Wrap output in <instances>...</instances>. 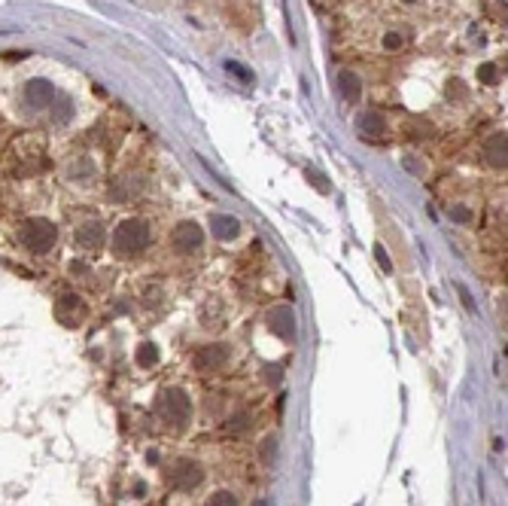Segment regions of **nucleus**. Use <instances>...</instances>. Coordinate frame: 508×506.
Here are the masks:
<instances>
[{
    "instance_id": "obj_29",
    "label": "nucleus",
    "mask_w": 508,
    "mask_h": 506,
    "mask_svg": "<svg viewBox=\"0 0 508 506\" xmlns=\"http://www.w3.org/2000/svg\"><path fill=\"white\" fill-rule=\"evenodd\" d=\"M405 4H417V0H405Z\"/></svg>"
},
{
    "instance_id": "obj_2",
    "label": "nucleus",
    "mask_w": 508,
    "mask_h": 506,
    "mask_svg": "<svg viewBox=\"0 0 508 506\" xmlns=\"http://www.w3.org/2000/svg\"><path fill=\"white\" fill-rule=\"evenodd\" d=\"M149 238L152 235H149V226L144 220H137V217L122 220L113 232V253L119 259H131L149 247Z\"/></svg>"
},
{
    "instance_id": "obj_16",
    "label": "nucleus",
    "mask_w": 508,
    "mask_h": 506,
    "mask_svg": "<svg viewBox=\"0 0 508 506\" xmlns=\"http://www.w3.org/2000/svg\"><path fill=\"white\" fill-rule=\"evenodd\" d=\"M156 363H158V348L152 345V342H144V345L137 348V366L149 369V366H156Z\"/></svg>"
},
{
    "instance_id": "obj_10",
    "label": "nucleus",
    "mask_w": 508,
    "mask_h": 506,
    "mask_svg": "<svg viewBox=\"0 0 508 506\" xmlns=\"http://www.w3.org/2000/svg\"><path fill=\"white\" fill-rule=\"evenodd\" d=\"M268 323H271V330H274V336H280V339H287V342H296V317H292V311L289 308H274L271 315H268Z\"/></svg>"
},
{
    "instance_id": "obj_11",
    "label": "nucleus",
    "mask_w": 508,
    "mask_h": 506,
    "mask_svg": "<svg viewBox=\"0 0 508 506\" xmlns=\"http://www.w3.org/2000/svg\"><path fill=\"white\" fill-rule=\"evenodd\" d=\"M505 153H508V137H505V131H496V135L487 137V144H484V159H487V165H493V168H505Z\"/></svg>"
},
{
    "instance_id": "obj_9",
    "label": "nucleus",
    "mask_w": 508,
    "mask_h": 506,
    "mask_svg": "<svg viewBox=\"0 0 508 506\" xmlns=\"http://www.w3.org/2000/svg\"><path fill=\"white\" fill-rule=\"evenodd\" d=\"M226 360H229V348L226 345H204L195 354V369L210 372V369L226 366Z\"/></svg>"
},
{
    "instance_id": "obj_15",
    "label": "nucleus",
    "mask_w": 508,
    "mask_h": 506,
    "mask_svg": "<svg viewBox=\"0 0 508 506\" xmlns=\"http://www.w3.org/2000/svg\"><path fill=\"white\" fill-rule=\"evenodd\" d=\"M357 128L362 131L365 137H378L387 131V123H383V116L378 113V110H365V113L357 119Z\"/></svg>"
},
{
    "instance_id": "obj_1",
    "label": "nucleus",
    "mask_w": 508,
    "mask_h": 506,
    "mask_svg": "<svg viewBox=\"0 0 508 506\" xmlns=\"http://www.w3.org/2000/svg\"><path fill=\"white\" fill-rule=\"evenodd\" d=\"M152 412H156V418L165 424L168 430H186L189 427V415H192V400L189 393L183 388H165L158 390L156 403H152Z\"/></svg>"
},
{
    "instance_id": "obj_14",
    "label": "nucleus",
    "mask_w": 508,
    "mask_h": 506,
    "mask_svg": "<svg viewBox=\"0 0 508 506\" xmlns=\"http://www.w3.org/2000/svg\"><path fill=\"white\" fill-rule=\"evenodd\" d=\"M140 189H144L140 177H122V180H116V184L110 186V198L113 201H131Z\"/></svg>"
},
{
    "instance_id": "obj_3",
    "label": "nucleus",
    "mask_w": 508,
    "mask_h": 506,
    "mask_svg": "<svg viewBox=\"0 0 508 506\" xmlns=\"http://www.w3.org/2000/svg\"><path fill=\"white\" fill-rule=\"evenodd\" d=\"M55 241H58V229L49 220L34 217V220H28L22 226V244L30 253H49L55 247Z\"/></svg>"
},
{
    "instance_id": "obj_22",
    "label": "nucleus",
    "mask_w": 508,
    "mask_h": 506,
    "mask_svg": "<svg viewBox=\"0 0 508 506\" xmlns=\"http://www.w3.org/2000/svg\"><path fill=\"white\" fill-rule=\"evenodd\" d=\"M67 269H70V275H76V278H79V275H88V271H91L88 262H83V259H74Z\"/></svg>"
},
{
    "instance_id": "obj_13",
    "label": "nucleus",
    "mask_w": 508,
    "mask_h": 506,
    "mask_svg": "<svg viewBox=\"0 0 508 506\" xmlns=\"http://www.w3.org/2000/svg\"><path fill=\"white\" fill-rule=\"evenodd\" d=\"M338 92H341V98L347 101V104H357V101H359L362 83H359V77L353 74V70H341V74H338Z\"/></svg>"
},
{
    "instance_id": "obj_7",
    "label": "nucleus",
    "mask_w": 508,
    "mask_h": 506,
    "mask_svg": "<svg viewBox=\"0 0 508 506\" xmlns=\"http://www.w3.org/2000/svg\"><path fill=\"white\" fill-rule=\"evenodd\" d=\"M201 244H204V229H201L198 223L183 220L180 226L174 229V247L180 253H192V250H198Z\"/></svg>"
},
{
    "instance_id": "obj_5",
    "label": "nucleus",
    "mask_w": 508,
    "mask_h": 506,
    "mask_svg": "<svg viewBox=\"0 0 508 506\" xmlns=\"http://www.w3.org/2000/svg\"><path fill=\"white\" fill-rule=\"evenodd\" d=\"M86 315H88V308H86V302L79 299L76 293H67V296H61L58 305H55V317L64 323V327H79Z\"/></svg>"
},
{
    "instance_id": "obj_19",
    "label": "nucleus",
    "mask_w": 508,
    "mask_h": 506,
    "mask_svg": "<svg viewBox=\"0 0 508 506\" xmlns=\"http://www.w3.org/2000/svg\"><path fill=\"white\" fill-rule=\"evenodd\" d=\"M204 506H238V500H235V494H229V491H217Z\"/></svg>"
},
{
    "instance_id": "obj_17",
    "label": "nucleus",
    "mask_w": 508,
    "mask_h": 506,
    "mask_svg": "<svg viewBox=\"0 0 508 506\" xmlns=\"http://www.w3.org/2000/svg\"><path fill=\"white\" fill-rule=\"evenodd\" d=\"M52 107H55V110H52V119H55V123H67V119L74 116V101H70V98H58V95H55Z\"/></svg>"
},
{
    "instance_id": "obj_25",
    "label": "nucleus",
    "mask_w": 508,
    "mask_h": 506,
    "mask_svg": "<svg viewBox=\"0 0 508 506\" xmlns=\"http://www.w3.org/2000/svg\"><path fill=\"white\" fill-rule=\"evenodd\" d=\"M460 296H463V302H466V308L469 311H475V302H472V293L466 290V287H460Z\"/></svg>"
},
{
    "instance_id": "obj_18",
    "label": "nucleus",
    "mask_w": 508,
    "mask_h": 506,
    "mask_svg": "<svg viewBox=\"0 0 508 506\" xmlns=\"http://www.w3.org/2000/svg\"><path fill=\"white\" fill-rule=\"evenodd\" d=\"M478 79H481V83H487V86H493L496 79H500V67H496L493 62H484L478 67Z\"/></svg>"
},
{
    "instance_id": "obj_28",
    "label": "nucleus",
    "mask_w": 508,
    "mask_h": 506,
    "mask_svg": "<svg viewBox=\"0 0 508 506\" xmlns=\"http://www.w3.org/2000/svg\"><path fill=\"white\" fill-rule=\"evenodd\" d=\"M256 506H271V503H268V500H259V503H256Z\"/></svg>"
},
{
    "instance_id": "obj_23",
    "label": "nucleus",
    "mask_w": 508,
    "mask_h": 506,
    "mask_svg": "<svg viewBox=\"0 0 508 506\" xmlns=\"http://www.w3.org/2000/svg\"><path fill=\"white\" fill-rule=\"evenodd\" d=\"M451 217H454L456 223H469V220H472V210H466V208H460V205H454V208H451Z\"/></svg>"
},
{
    "instance_id": "obj_20",
    "label": "nucleus",
    "mask_w": 508,
    "mask_h": 506,
    "mask_svg": "<svg viewBox=\"0 0 508 506\" xmlns=\"http://www.w3.org/2000/svg\"><path fill=\"white\" fill-rule=\"evenodd\" d=\"M226 70H229V74H238L243 83H253V74L243 64H238V62H226Z\"/></svg>"
},
{
    "instance_id": "obj_26",
    "label": "nucleus",
    "mask_w": 508,
    "mask_h": 506,
    "mask_svg": "<svg viewBox=\"0 0 508 506\" xmlns=\"http://www.w3.org/2000/svg\"><path fill=\"white\" fill-rule=\"evenodd\" d=\"M448 92H451V95H460V98H466V89L460 86V79H454V83H451V89H448Z\"/></svg>"
},
{
    "instance_id": "obj_12",
    "label": "nucleus",
    "mask_w": 508,
    "mask_h": 506,
    "mask_svg": "<svg viewBox=\"0 0 508 506\" xmlns=\"http://www.w3.org/2000/svg\"><path fill=\"white\" fill-rule=\"evenodd\" d=\"M210 232L219 241H231L241 232V223L235 217H229V214H210Z\"/></svg>"
},
{
    "instance_id": "obj_8",
    "label": "nucleus",
    "mask_w": 508,
    "mask_h": 506,
    "mask_svg": "<svg viewBox=\"0 0 508 506\" xmlns=\"http://www.w3.org/2000/svg\"><path fill=\"white\" fill-rule=\"evenodd\" d=\"M107 241V229L100 226L98 220H86L83 226L76 229V244L83 250H100Z\"/></svg>"
},
{
    "instance_id": "obj_27",
    "label": "nucleus",
    "mask_w": 508,
    "mask_h": 506,
    "mask_svg": "<svg viewBox=\"0 0 508 506\" xmlns=\"http://www.w3.org/2000/svg\"><path fill=\"white\" fill-rule=\"evenodd\" d=\"M25 55H28V52H6L4 58H6V62H22Z\"/></svg>"
},
{
    "instance_id": "obj_21",
    "label": "nucleus",
    "mask_w": 508,
    "mask_h": 506,
    "mask_svg": "<svg viewBox=\"0 0 508 506\" xmlns=\"http://www.w3.org/2000/svg\"><path fill=\"white\" fill-rule=\"evenodd\" d=\"M405 46V34H387L383 37V49H402Z\"/></svg>"
},
{
    "instance_id": "obj_6",
    "label": "nucleus",
    "mask_w": 508,
    "mask_h": 506,
    "mask_svg": "<svg viewBox=\"0 0 508 506\" xmlns=\"http://www.w3.org/2000/svg\"><path fill=\"white\" fill-rule=\"evenodd\" d=\"M25 101H28V107H34V110H43V107H52V101H55V86L49 83V79H28L25 83Z\"/></svg>"
},
{
    "instance_id": "obj_24",
    "label": "nucleus",
    "mask_w": 508,
    "mask_h": 506,
    "mask_svg": "<svg viewBox=\"0 0 508 506\" xmlns=\"http://www.w3.org/2000/svg\"><path fill=\"white\" fill-rule=\"evenodd\" d=\"M374 257H378V262H381V266H383V269H387V271H393V262H390V257H387V250H383L381 244H378V247H374Z\"/></svg>"
},
{
    "instance_id": "obj_4",
    "label": "nucleus",
    "mask_w": 508,
    "mask_h": 506,
    "mask_svg": "<svg viewBox=\"0 0 508 506\" xmlns=\"http://www.w3.org/2000/svg\"><path fill=\"white\" fill-rule=\"evenodd\" d=\"M168 479H171V485H174V488H180V491H192V488H198V485H201L204 473H201V467H198L195 461L180 458L174 467L168 470Z\"/></svg>"
}]
</instances>
